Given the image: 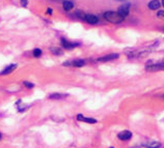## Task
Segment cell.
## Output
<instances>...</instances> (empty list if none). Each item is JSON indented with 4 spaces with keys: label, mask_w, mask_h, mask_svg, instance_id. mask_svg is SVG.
Listing matches in <instances>:
<instances>
[{
    "label": "cell",
    "mask_w": 164,
    "mask_h": 148,
    "mask_svg": "<svg viewBox=\"0 0 164 148\" xmlns=\"http://www.w3.org/2000/svg\"><path fill=\"white\" fill-rule=\"evenodd\" d=\"M104 18L109 21L110 23H113V24H118L121 22L124 21V17H122L118 12H115V11H106L104 14Z\"/></svg>",
    "instance_id": "6da1fadb"
},
{
    "label": "cell",
    "mask_w": 164,
    "mask_h": 148,
    "mask_svg": "<svg viewBox=\"0 0 164 148\" xmlns=\"http://www.w3.org/2000/svg\"><path fill=\"white\" fill-rule=\"evenodd\" d=\"M130 3L129 2H124L123 5H121L118 7V14L121 15L122 17H124V18H126V17L129 15V11H130Z\"/></svg>",
    "instance_id": "7a4b0ae2"
},
{
    "label": "cell",
    "mask_w": 164,
    "mask_h": 148,
    "mask_svg": "<svg viewBox=\"0 0 164 148\" xmlns=\"http://www.w3.org/2000/svg\"><path fill=\"white\" fill-rule=\"evenodd\" d=\"M148 72H158V71H164V63H158L154 65H147L145 67Z\"/></svg>",
    "instance_id": "3957f363"
},
{
    "label": "cell",
    "mask_w": 164,
    "mask_h": 148,
    "mask_svg": "<svg viewBox=\"0 0 164 148\" xmlns=\"http://www.w3.org/2000/svg\"><path fill=\"white\" fill-rule=\"evenodd\" d=\"M117 137H118L119 140L128 141V140H130V139L132 138V133L129 132V130H123V132H121L117 135Z\"/></svg>",
    "instance_id": "277c9868"
},
{
    "label": "cell",
    "mask_w": 164,
    "mask_h": 148,
    "mask_svg": "<svg viewBox=\"0 0 164 148\" xmlns=\"http://www.w3.org/2000/svg\"><path fill=\"white\" fill-rule=\"evenodd\" d=\"M117 58H118V54L112 53V54H109V55H106V56H103V57L98 58V61L105 62V61H110V60H114V59H117Z\"/></svg>",
    "instance_id": "5b68a950"
},
{
    "label": "cell",
    "mask_w": 164,
    "mask_h": 148,
    "mask_svg": "<svg viewBox=\"0 0 164 148\" xmlns=\"http://www.w3.org/2000/svg\"><path fill=\"white\" fill-rule=\"evenodd\" d=\"M77 120L79 121H82V122H86V123H96L97 120L91 118V117H85L81 114H78L77 115Z\"/></svg>",
    "instance_id": "8992f818"
},
{
    "label": "cell",
    "mask_w": 164,
    "mask_h": 148,
    "mask_svg": "<svg viewBox=\"0 0 164 148\" xmlns=\"http://www.w3.org/2000/svg\"><path fill=\"white\" fill-rule=\"evenodd\" d=\"M61 45L63 46L64 49H72V48L79 46V43L78 42H70L68 41H65L64 38H63V40H61Z\"/></svg>",
    "instance_id": "52a82bcc"
},
{
    "label": "cell",
    "mask_w": 164,
    "mask_h": 148,
    "mask_svg": "<svg viewBox=\"0 0 164 148\" xmlns=\"http://www.w3.org/2000/svg\"><path fill=\"white\" fill-rule=\"evenodd\" d=\"M84 20H85L87 23H89V24H97L99 22L98 17H96L95 15H86L85 18H84Z\"/></svg>",
    "instance_id": "ba28073f"
},
{
    "label": "cell",
    "mask_w": 164,
    "mask_h": 148,
    "mask_svg": "<svg viewBox=\"0 0 164 148\" xmlns=\"http://www.w3.org/2000/svg\"><path fill=\"white\" fill-rule=\"evenodd\" d=\"M17 67V64H12V65H8V66H6L5 68L3 69V71L0 73L2 76H5V75H10V74L14 71V69Z\"/></svg>",
    "instance_id": "9c48e42d"
},
{
    "label": "cell",
    "mask_w": 164,
    "mask_h": 148,
    "mask_svg": "<svg viewBox=\"0 0 164 148\" xmlns=\"http://www.w3.org/2000/svg\"><path fill=\"white\" fill-rule=\"evenodd\" d=\"M145 147L148 148H159L161 147L160 142H157V141H150V142H145L143 144Z\"/></svg>",
    "instance_id": "30bf717a"
},
{
    "label": "cell",
    "mask_w": 164,
    "mask_h": 148,
    "mask_svg": "<svg viewBox=\"0 0 164 148\" xmlns=\"http://www.w3.org/2000/svg\"><path fill=\"white\" fill-rule=\"evenodd\" d=\"M160 2L158 1V0H152L150 3H149V8L150 10H159V7H160Z\"/></svg>",
    "instance_id": "8fae6325"
},
{
    "label": "cell",
    "mask_w": 164,
    "mask_h": 148,
    "mask_svg": "<svg viewBox=\"0 0 164 148\" xmlns=\"http://www.w3.org/2000/svg\"><path fill=\"white\" fill-rule=\"evenodd\" d=\"M84 64H85V61H84L83 59H76V60H74V61L71 62V65L76 66V67H81Z\"/></svg>",
    "instance_id": "7c38bea8"
},
{
    "label": "cell",
    "mask_w": 164,
    "mask_h": 148,
    "mask_svg": "<svg viewBox=\"0 0 164 148\" xmlns=\"http://www.w3.org/2000/svg\"><path fill=\"white\" fill-rule=\"evenodd\" d=\"M63 6L65 11H71L74 7V3L72 1H69V0H64L63 3Z\"/></svg>",
    "instance_id": "4fadbf2b"
},
{
    "label": "cell",
    "mask_w": 164,
    "mask_h": 148,
    "mask_svg": "<svg viewBox=\"0 0 164 148\" xmlns=\"http://www.w3.org/2000/svg\"><path fill=\"white\" fill-rule=\"evenodd\" d=\"M65 96H68V94H61V93H54V94H50L49 98L51 99H61Z\"/></svg>",
    "instance_id": "5bb4252c"
},
{
    "label": "cell",
    "mask_w": 164,
    "mask_h": 148,
    "mask_svg": "<svg viewBox=\"0 0 164 148\" xmlns=\"http://www.w3.org/2000/svg\"><path fill=\"white\" fill-rule=\"evenodd\" d=\"M42 55V50L41 49H34L33 50V56L34 57H39Z\"/></svg>",
    "instance_id": "9a60e30c"
},
{
    "label": "cell",
    "mask_w": 164,
    "mask_h": 148,
    "mask_svg": "<svg viewBox=\"0 0 164 148\" xmlns=\"http://www.w3.org/2000/svg\"><path fill=\"white\" fill-rule=\"evenodd\" d=\"M51 51H52V53L55 54V55H61V54H63V52H61L59 49H57V48H53Z\"/></svg>",
    "instance_id": "2e32d148"
},
{
    "label": "cell",
    "mask_w": 164,
    "mask_h": 148,
    "mask_svg": "<svg viewBox=\"0 0 164 148\" xmlns=\"http://www.w3.org/2000/svg\"><path fill=\"white\" fill-rule=\"evenodd\" d=\"M24 85L26 87H28V88H33V86H34L32 83H30V82H24Z\"/></svg>",
    "instance_id": "e0dca14e"
},
{
    "label": "cell",
    "mask_w": 164,
    "mask_h": 148,
    "mask_svg": "<svg viewBox=\"0 0 164 148\" xmlns=\"http://www.w3.org/2000/svg\"><path fill=\"white\" fill-rule=\"evenodd\" d=\"M22 6H27V0H21Z\"/></svg>",
    "instance_id": "ac0fdd59"
},
{
    "label": "cell",
    "mask_w": 164,
    "mask_h": 148,
    "mask_svg": "<svg viewBox=\"0 0 164 148\" xmlns=\"http://www.w3.org/2000/svg\"><path fill=\"white\" fill-rule=\"evenodd\" d=\"M158 17L160 18V17H164V11H159L158 12Z\"/></svg>",
    "instance_id": "d6986e66"
},
{
    "label": "cell",
    "mask_w": 164,
    "mask_h": 148,
    "mask_svg": "<svg viewBox=\"0 0 164 148\" xmlns=\"http://www.w3.org/2000/svg\"><path fill=\"white\" fill-rule=\"evenodd\" d=\"M47 14L48 15H51L52 14V8H50V7L48 8V10H47Z\"/></svg>",
    "instance_id": "ffe728a7"
},
{
    "label": "cell",
    "mask_w": 164,
    "mask_h": 148,
    "mask_svg": "<svg viewBox=\"0 0 164 148\" xmlns=\"http://www.w3.org/2000/svg\"><path fill=\"white\" fill-rule=\"evenodd\" d=\"M116 1H121V2H123V3H124V2H127L128 0H116Z\"/></svg>",
    "instance_id": "44dd1931"
},
{
    "label": "cell",
    "mask_w": 164,
    "mask_h": 148,
    "mask_svg": "<svg viewBox=\"0 0 164 148\" xmlns=\"http://www.w3.org/2000/svg\"><path fill=\"white\" fill-rule=\"evenodd\" d=\"M162 5L164 6V0H162Z\"/></svg>",
    "instance_id": "7402d4cb"
},
{
    "label": "cell",
    "mask_w": 164,
    "mask_h": 148,
    "mask_svg": "<svg viewBox=\"0 0 164 148\" xmlns=\"http://www.w3.org/2000/svg\"><path fill=\"white\" fill-rule=\"evenodd\" d=\"M1 137H2V136H1V134H0V139H1Z\"/></svg>",
    "instance_id": "603a6c76"
},
{
    "label": "cell",
    "mask_w": 164,
    "mask_h": 148,
    "mask_svg": "<svg viewBox=\"0 0 164 148\" xmlns=\"http://www.w3.org/2000/svg\"><path fill=\"white\" fill-rule=\"evenodd\" d=\"M163 98H164V95H163Z\"/></svg>",
    "instance_id": "cb8c5ba5"
},
{
    "label": "cell",
    "mask_w": 164,
    "mask_h": 148,
    "mask_svg": "<svg viewBox=\"0 0 164 148\" xmlns=\"http://www.w3.org/2000/svg\"><path fill=\"white\" fill-rule=\"evenodd\" d=\"M111 148H113V147H111Z\"/></svg>",
    "instance_id": "d4e9b609"
}]
</instances>
